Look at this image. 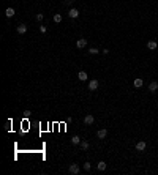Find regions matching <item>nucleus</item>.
<instances>
[{"mask_svg": "<svg viewBox=\"0 0 158 175\" xmlns=\"http://www.w3.org/2000/svg\"><path fill=\"white\" fill-rule=\"evenodd\" d=\"M68 172H70L71 175H77L79 172H81V169H79V166H77V164H74V162H73V164H70V167H68Z\"/></svg>", "mask_w": 158, "mask_h": 175, "instance_id": "f257e3e1", "label": "nucleus"}, {"mask_svg": "<svg viewBox=\"0 0 158 175\" xmlns=\"http://www.w3.org/2000/svg\"><path fill=\"white\" fill-rule=\"evenodd\" d=\"M98 85H100V84H98V79H92L90 82H89V87H87V88L90 90V92H95V90L98 88Z\"/></svg>", "mask_w": 158, "mask_h": 175, "instance_id": "f03ea898", "label": "nucleus"}, {"mask_svg": "<svg viewBox=\"0 0 158 175\" xmlns=\"http://www.w3.org/2000/svg\"><path fill=\"white\" fill-rule=\"evenodd\" d=\"M93 122H95V117L92 115V114H87V115L84 117V123L85 125H93Z\"/></svg>", "mask_w": 158, "mask_h": 175, "instance_id": "7ed1b4c3", "label": "nucleus"}, {"mask_svg": "<svg viewBox=\"0 0 158 175\" xmlns=\"http://www.w3.org/2000/svg\"><path fill=\"white\" fill-rule=\"evenodd\" d=\"M76 46L79 47V49H84V47L87 46V40H85V38H79L77 43H76Z\"/></svg>", "mask_w": 158, "mask_h": 175, "instance_id": "20e7f679", "label": "nucleus"}, {"mask_svg": "<svg viewBox=\"0 0 158 175\" xmlns=\"http://www.w3.org/2000/svg\"><path fill=\"white\" fill-rule=\"evenodd\" d=\"M68 16H70L71 19H76V17L79 16V10H76V8H71V10L68 11Z\"/></svg>", "mask_w": 158, "mask_h": 175, "instance_id": "39448f33", "label": "nucleus"}, {"mask_svg": "<svg viewBox=\"0 0 158 175\" xmlns=\"http://www.w3.org/2000/svg\"><path fill=\"white\" fill-rule=\"evenodd\" d=\"M145 147H147V144H145L144 140H139V142L136 144V150H138V152H144Z\"/></svg>", "mask_w": 158, "mask_h": 175, "instance_id": "423d86ee", "label": "nucleus"}, {"mask_svg": "<svg viewBox=\"0 0 158 175\" xmlns=\"http://www.w3.org/2000/svg\"><path fill=\"white\" fill-rule=\"evenodd\" d=\"M16 30H17V33H19V35H24V33L27 32V25H25V24H19Z\"/></svg>", "mask_w": 158, "mask_h": 175, "instance_id": "0eeeda50", "label": "nucleus"}, {"mask_svg": "<svg viewBox=\"0 0 158 175\" xmlns=\"http://www.w3.org/2000/svg\"><path fill=\"white\" fill-rule=\"evenodd\" d=\"M106 136H108V129H98L97 131V137L98 139H104Z\"/></svg>", "mask_w": 158, "mask_h": 175, "instance_id": "6e6552de", "label": "nucleus"}, {"mask_svg": "<svg viewBox=\"0 0 158 175\" xmlns=\"http://www.w3.org/2000/svg\"><path fill=\"white\" fill-rule=\"evenodd\" d=\"M77 79L84 82V80L89 79V76H87V73H85V71H79V73H77Z\"/></svg>", "mask_w": 158, "mask_h": 175, "instance_id": "1a4fd4ad", "label": "nucleus"}, {"mask_svg": "<svg viewBox=\"0 0 158 175\" xmlns=\"http://www.w3.org/2000/svg\"><path fill=\"white\" fill-rule=\"evenodd\" d=\"M14 13H16V11H14V8H10V7H8L7 10H5V16H7V17H13Z\"/></svg>", "mask_w": 158, "mask_h": 175, "instance_id": "9d476101", "label": "nucleus"}, {"mask_svg": "<svg viewBox=\"0 0 158 175\" xmlns=\"http://www.w3.org/2000/svg\"><path fill=\"white\" fill-rule=\"evenodd\" d=\"M149 90H150V92H157V90H158V82H155V80H153V82H150V84H149Z\"/></svg>", "mask_w": 158, "mask_h": 175, "instance_id": "9b49d317", "label": "nucleus"}, {"mask_svg": "<svg viewBox=\"0 0 158 175\" xmlns=\"http://www.w3.org/2000/svg\"><path fill=\"white\" fill-rule=\"evenodd\" d=\"M71 144H73V145H79V144H81V137H79V136H73V137H71Z\"/></svg>", "mask_w": 158, "mask_h": 175, "instance_id": "f8f14e48", "label": "nucleus"}, {"mask_svg": "<svg viewBox=\"0 0 158 175\" xmlns=\"http://www.w3.org/2000/svg\"><path fill=\"white\" fill-rule=\"evenodd\" d=\"M142 84H144V82H142V79H139V77L133 80V85H135L136 88H141V87H142Z\"/></svg>", "mask_w": 158, "mask_h": 175, "instance_id": "ddd939ff", "label": "nucleus"}, {"mask_svg": "<svg viewBox=\"0 0 158 175\" xmlns=\"http://www.w3.org/2000/svg\"><path fill=\"white\" fill-rule=\"evenodd\" d=\"M157 46H158L157 41H149V43H147V47H149L150 51H155V49H157Z\"/></svg>", "mask_w": 158, "mask_h": 175, "instance_id": "4468645a", "label": "nucleus"}, {"mask_svg": "<svg viewBox=\"0 0 158 175\" xmlns=\"http://www.w3.org/2000/svg\"><path fill=\"white\" fill-rule=\"evenodd\" d=\"M62 19H63V17H62V14H60V13H57V14H54V22H55V24H59V22H62Z\"/></svg>", "mask_w": 158, "mask_h": 175, "instance_id": "2eb2a0df", "label": "nucleus"}, {"mask_svg": "<svg viewBox=\"0 0 158 175\" xmlns=\"http://www.w3.org/2000/svg\"><path fill=\"white\" fill-rule=\"evenodd\" d=\"M98 170H101V172L106 170V162H104V161H100V162H98Z\"/></svg>", "mask_w": 158, "mask_h": 175, "instance_id": "dca6fc26", "label": "nucleus"}, {"mask_svg": "<svg viewBox=\"0 0 158 175\" xmlns=\"http://www.w3.org/2000/svg\"><path fill=\"white\" fill-rule=\"evenodd\" d=\"M79 145H81V148H82V150H87L89 147H90V145H89V142H87V140H81V144H79Z\"/></svg>", "mask_w": 158, "mask_h": 175, "instance_id": "f3484780", "label": "nucleus"}, {"mask_svg": "<svg viewBox=\"0 0 158 175\" xmlns=\"http://www.w3.org/2000/svg\"><path fill=\"white\" fill-rule=\"evenodd\" d=\"M98 52H100V51H98L97 47H90V49H89V54H92V55H97Z\"/></svg>", "mask_w": 158, "mask_h": 175, "instance_id": "a211bd4d", "label": "nucleus"}, {"mask_svg": "<svg viewBox=\"0 0 158 175\" xmlns=\"http://www.w3.org/2000/svg\"><path fill=\"white\" fill-rule=\"evenodd\" d=\"M90 169H92V164H90V162H85V164H84V170H85V172H89Z\"/></svg>", "mask_w": 158, "mask_h": 175, "instance_id": "6ab92c4d", "label": "nucleus"}, {"mask_svg": "<svg viewBox=\"0 0 158 175\" xmlns=\"http://www.w3.org/2000/svg\"><path fill=\"white\" fill-rule=\"evenodd\" d=\"M5 129H7V131H10V129H11V120H8V122L5 123Z\"/></svg>", "mask_w": 158, "mask_h": 175, "instance_id": "aec40b11", "label": "nucleus"}, {"mask_svg": "<svg viewBox=\"0 0 158 175\" xmlns=\"http://www.w3.org/2000/svg\"><path fill=\"white\" fill-rule=\"evenodd\" d=\"M43 19H44V16H43L41 13H38V14H37V21H38V22H41Z\"/></svg>", "mask_w": 158, "mask_h": 175, "instance_id": "412c9836", "label": "nucleus"}, {"mask_svg": "<svg viewBox=\"0 0 158 175\" xmlns=\"http://www.w3.org/2000/svg\"><path fill=\"white\" fill-rule=\"evenodd\" d=\"M40 32H41V33H46V32H47V27H46V25H40Z\"/></svg>", "mask_w": 158, "mask_h": 175, "instance_id": "4be33fe9", "label": "nucleus"}, {"mask_svg": "<svg viewBox=\"0 0 158 175\" xmlns=\"http://www.w3.org/2000/svg\"><path fill=\"white\" fill-rule=\"evenodd\" d=\"M24 115H25V117H30V115H32V112H30V110L27 109V110H25V112H24Z\"/></svg>", "mask_w": 158, "mask_h": 175, "instance_id": "5701e85b", "label": "nucleus"}, {"mask_svg": "<svg viewBox=\"0 0 158 175\" xmlns=\"http://www.w3.org/2000/svg\"><path fill=\"white\" fill-rule=\"evenodd\" d=\"M101 52H103L104 55H108V54H109V49H103V51H101Z\"/></svg>", "mask_w": 158, "mask_h": 175, "instance_id": "b1692460", "label": "nucleus"}, {"mask_svg": "<svg viewBox=\"0 0 158 175\" xmlns=\"http://www.w3.org/2000/svg\"><path fill=\"white\" fill-rule=\"evenodd\" d=\"M73 3V0H65V5H71Z\"/></svg>", "mask_w": 158, "mask_h": 175, "instance_id": "393cba45", "label": "nucleus"}]
</instances>
